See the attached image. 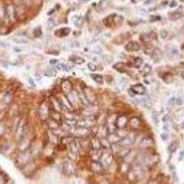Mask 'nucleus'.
I'll list each match as a JSON object with an SVG mask.
<instances>
[{
  "label": "nucleus",
  "mask_w": 184,
  "mask_h": 184,
  "mask_svg": "<svg viewBox=\"0 0 184 184\" xmlns=\"http://www.w3.org/2000/svg\"><path fill=\"white\" fill-rule=\"evenodd\" d=\"M61 87H62V90H63V93L64 94H67L69 91H71L72 89H73V87H72V84H71V82L69 81V80H64L63 82H62V85H61Z\"/></svg>",
  "instance_id": "obj_15"
},
{
  "label": "nucleus",
  "mask_w": 184,
  "mask_h": 184,
  "mask_svg": "<svg viewBox=\"0 0 184 184\" xmlns=\"http://www.w3.org/2000/svg\"><path fill=\"white\" fill-rule=\"evenodd\" d=\"M127 67H128V65H127L125 63H122V62L116 63V64L113 65V68L116 69L118 72H121V73H125V72H127Z\"/></svg>",
  "instance_id": "obj_18"
},
{
  "label": "nucleus",
  "mask_w": 184,
  "mask_h": 184,
  "mask_svg": "<svg viewBox=\"0 0 184 184\" xmlns=\"http://www.w3.org/2000/svg\"><path fill=\"white\" fill-rule=\"evenodd\" d=\"M162 79L164 80V82H166L167 84H170L173 82V76L170 73H166L162 76Z\"/></svg>",
  "instance_id": "obj_28"
},
{
  "label": "nucleus",
  "mask_w": 184,
  "mask_h": 184,
  "mask_svg": "<svg viewBox=\"0 0 184 184\" xmlns=\"http://www.w3.org/2000/svg\"><path fill=\"white\" fill-rule=\"evenodd\" d=\"M89 129H87V128H83V127H76V135L78 136H86L88 133Z\"/></svg>",
  "instance_id": "obj_24"
},
{
  "label": "nucleus",
  "mask_w": 184,
  "mask_h": 184,
  "mask_svg": "<svg viewBox=\"0 0 184 184\" xmlns=\"http://www.w3.org/2000/svg\"><path fill=\"white\" fill-rule=\"evenodd\" d=\"M56 24H57V22L54 19H50L48 20V28H49V30H52L54 27L56 26Z\"/></svg>",
  "instance_id": "obj_34"
},
{
  "label": "nucleus",
  "mask_w": 184,
  "mask_h": 184,
  "mask_svg": "<svg viewBox=\"0 0 184 184\" xmlns=\"http://www.w3.org/2000/svg\"><path fill=\"white\" fill-rule=\"evenodd\" d=\"M112 154L107 150V149H104V151H102V154H101V159H100V162L101 163V165L105 168V167H109L111 165V163L112 162Z\"/></svg>",
  "instance_id": "obj_2"
},
{
  "label": "nucleus",
  "mask_w": 184,
  "mask_h": 184,
  "mask_svg": "<svg viewBox=\"0 0 184 184\" xmlns=\"http://www.w3.org/2000/svg\"><path fill=\"white\" fill-rule=\"evenodd\" d=\"M181 14L179 12H172V13H169V18L172 19V20H176V19H179L181 18Z\"/></svg>",
  "instance_id": "obj_31"
},
{
  "label": "nucleus",
  "mask_w": 184,
  "mask_h": 184,
  "mask_svg": "<svg viewBox=\"0 0 184 184\" xmlns=\"http://www.w3.org/2000/svg\"><path fill=\"white\" fill-rule=\"evenodd\" d=\"M70 60H71L74 64H76V65H82V64L85 63V60H84L82 57L77 56V55H73V56H71V57H70Z\"/></svg>",
  "instance_id": "obj_27"
},
{
  "label": "nucleus",
  "mask_w": 184,
  "mask_h": 184,
  "mask_svg": "<svg viewBox=\"0 0 184 184\" xmlns=\"http://www.w3.org/2000/svg\"><path fill=\"white\" fill-rule=\"evenodd\" d=\"M143 64H144L143 59L140 58V57H137V58H135V59L133 60V66L134 68L139 69V68H141V66L143 65Z\"/></svg>",
  "instance_id": "obj_26"
},
{
  "label": "nucleus",
  "mask_w": 184,
  "mask_h": 184,
  "mask_svg": "<svg viewBox=\"0 0 184 184\" xmlns=\"http://www.w3.org/2000/svg\"><path fill=\"white\" fill-rule=\"evenodd\" d=\"M91 78L93 79L96 83L98 84H103L104 82V78L101 75H99V74H92L91 75Z\"/></svg>",
  "instance_id": "obj_25"
},
{
  "label": "nucleus",
  "mask_w": 184,
  "mask_h": 184,
  "mask_svg": "<svg viewBox=\"0 0 184 184\" xmlns=\"http://www.w3.org/2000/svg\"><path fill=\"white\" fill-rule=\"evenodd\" d=\"M160 137H161V139H162L163 141H166V140H168V133H161Z\"/></svg>",
  "instance_id": "obj_42"
},
{
  "label": "nucleus",
  "mask_w": 184,
  "mask_h": 184,
  "mask_svg": "<svg viewBox=\"0 0 184 184\" xmlns=\"http://www.w3.org/2000/svg\"><path fill=\"white\" fill-rule=\"evenodd\" d=\"M151 70H152L151 65H148V64H145V65H143V67L141 68L140 72H141V74H142L143 76H148V75L151 73Z\"/></svg>",
  "instance_id": "obj_22"
},
{
  "label": "nucleus",
  "mask_w": 184,
  "mask_h": 184,
  "mask_svg": "<svg viewBox=\"0 0 184 184\" xmlns=\"http://www.w3.org/2000/svg\"><path fill=\"white\" fill-rule=\"evenodd\" d=\"M136 158V152L132 150V151H129L125 156H124V160L126 162H132L133 160H134Z\"/></svg>",
  "instance_id": "obj_23"
},
{
  "label": "nucleus",
  "mask_w": 184,
  "mask_h": 184,
  "mask_svg": "<svg viewBox=\"0 0 184 184\" xmlns=\"http://www.w3.org/2000/svg\"><path fill=\"white\" fill-rule=\"evenodd\" d=\"M128 122V118L126 115H120L116 118L115 121V125L116 129H123Z\"/></svg>",
  "instance_id": "obj_7"
},
{
  "label": "nucleus",
  "mask_w": 184,
  "mask_h": 184,
  "mask_svg": "<svg viewBox=\"0 0 184 184\" xmlns=\"http://www.w3.org/2000/svg\"><path fill=\"white\" fill-rule=\"evenodd\" d=\"M159 34H160V37L162 39H166L168 37V31L166 30H161L160 32H159Z\"/></svg>",
  "instance_id": "obj_39"
},
{
  "label": "nucleus",
  "mask_w": 184,
  "mask_h": 184,
  "mask_svg": "<svg viewBox=\"0 0 184 184\" xmlns=\"http://www.w3.org/2000/svg\"><path fill=\"white\" fill-rule=\"evenodd\" d=\"M178 6V3L176 2V1H172L170 4H169V8H171V9H173V8H176Z\"/></svg>",
  "instance_id": "obj_43"
},
{
  "label": "nucleus",
  "mask_w": 184,
  "mask_h": 184,
  "mask_svg": "<svg viewBox=\"0 0 184 184\" xmlns=\"http://www.w3.org/2000/svg\"><path fill=\"white\" fill-rule=\"evenodd\" d=\"M181 77L184 79V70H183V71H182V73H181Z\"/></svg>",
  "instance_id": "obj_47"
},
{
  "label": "nucleus",
  "mask_w": 184,
  "mask_h": 184,
  "mask_svg": "<svg viewBox=\"0 0 184 184\" xmlns=\"http://www.w3.org/2000/svg\"><path fill=\"white\" fill-rule=\"evenodd\" d=\"M93 125H94V122L91 121H88V120H83V121L77 122V123H76L77 127H83V128H87V129H90Z\"/></svg>",
  "instance_id": "obj_17"
},
{
  "label": "nucleus",
  "mask_w": 184,
  "mask_h": 184,
  "mask_svg": "<svg viewBox=\"0 0 184 184\" xmlns=\"http://www.w3.org/2000/svg\"><path fill=\"white\" fill-rule=\"evenodd\" d=\"M58 62H59V61H58L57 59H51V60H50V64H51V65H57Z\"/></svg>",
  "instance_id": "obj_44"
},
{
  "label": "nucleus",
  "mask_w": 184,
  "mask_h": 184,
  "mask_svg": "<svg viewBox=\"0 0 184 184\" xmlns=\"http://www.w3.org/2000/svg\"><path fill=\"white\" fill-rule=\"evenodd\" d=\"M72 22H74L76 26H80L83 22V19L81 16H74L72 18Z\"/></svg>",
  "instance_id": "obj_30"
},
{
  "label": "nucleus",
  "mask_w": 184,
  "mask_h": 184,
  "mask_svg": "<svg viewBox=\"0 0 184 184\" xmlns=\"http://www.w3.org/2000/svg\"><path fill=\"white\" fill-rule=\"evenodd\" d=\"M150 38H151V36L149 35V34H147V33H144L143 35H141V40L145 42H147V41H150Z\"/></svg>",
  "instance_id": "obj_36"
},
{
  "label": "nucleus",
  "mask_w": 184,
  "mask_h": 184,
  "mask_svg": "<svg viewBox=\"0 0 184 184\" xmlns=\"http://www.w3.org/2000/svg\"><path fill=\"white\" fill-rule=\"evenodd\" d=\"M90 169L97 174H101L103 172L104 167L101 165V163L100 161H94V162H92V164L90 166Z\"/></svg>",
  "instance_id": "obj_9"
},
{
  "label": "nucleus",
  "mask_w": 184,
  "mask_h": 184,
  "mask_svg": "<svg viewBox=\"0 0 184 184\" xmlns=\"http://www.w3.org/2000/svg\"><path fill=\"white\" fill-rule=\"evenodd\" d=\"M175 99H176V98H171V99L168 101V103H169V104H175Z\"/></svg>",
  "instance_id": "obj_45"
},
{
  "label": "nucleus",
  "mask_w": 184,
  "mask_h": 184,
  "mask_svg": "<svg viewBox=\"0 0 184 184\" xmlns=\"http://www.w3.org/2000/svg\"><path fill=\"white\" fill-rule=\"evenodd\" d=\"M175 104H177V105H182L183 104V100L181 98H176L175 99Z\"/></svg>",
  "instance_id": "obj_41"
},
{
  "label": "nucleus",
  "mask_w": 184,
  "mask_h": 184,
  "mask_svg": "<svg viewBox=\"0 0 184 184\" xmlns=\"http://www.w3.org/2000/svg\"><path fill=\"white\" fill-rule=\"evenodd\" d=\"M103 147L101 146V142L99 137L92 139L90 142V150H102Z\"/></svg>",
  "instance_id": "obj_10"
},
{
  "label": "nucleus",
  "mask_w": 184,
  "mask_h": 184,
  "mask_svg": "<svg viewBox=\"0 0 184 184\" xmlns=\"http://www.w3.org/2000/svg\"><path fill=\"white\" fill-rule=\"evenodd\" d=\"M71 32V29L65 27V28H60L55 31V35L57 37H65L67 35H69V33Z\"/></svg>",
  "instance_id": "obj_16"
},
{
  "label": "nucleus",
  "mask_w": 184,
  "mask_h": 184,
  "mask_svg": "<svg viewBox=\"0 0 184 184\" xmlns=\"http://www.w3.org/2000/svg\"><path fill=\"white\" fill-rule=\"evenodd\" d=\"M180 127H181V128H182V129H183V130H184V122H182V123H181V125H180Z\"/></svg>",
  "instance_id": "obj_48"
},
{
  "label": "nucleus",
  "mask_w": 184,
  "mask_h": 184,
  "mask_svg": "<svg viewBox=\"0 0 184 184\" xmlns=\"http://www.w3.org/2000/svg\"><path fill=\"white\" fill-rule=\"evenodd\" d=\"M151 55H152L153 59H154L156 62H157V61H159V60L162 59V57H163V53H162L159 49L155 48V49L153 50V52L151 53Z\"/></svg>",
  "instance_id": "obj_21"
},
{
  "label": "nucleus",
  "mask_w": 184,
  "mask_h": 184,
  "mask_svg": "<svg viewBox=\"0 0 184 184\" xmlns=\"http://www.w3.org/2000/svg\"><path fill=\"white\" fill-rule=\"evenodd\" d=\"M153 144H154V141H153V139L151 137H145V138H143V139L141 140V142H140V147H142V148H149V147H152V146H153Z\"/></svg>",
  "instance_id": "obj_13"
},
{
  "label": "nucleus",
  "mask_w": 184,
  "mask_h": 184,
  "mask_svg": "<svg viewBox=\"0 0 184 184\" xmlns=\"http://www.w3.org/2000/svg\"><path fill=\"white\" fill-rule=\"evenodd\" d=\"M141 49V45L139 42L137 41H129L126 45H125V50L128 51V52H137Z\"/></svg>",
  "instance_id": "obj_8"
},
{
  "label": "nucleus",
  "mask_w": 184,
  "mask_h": 184,
  "mask_svg": "<svg viewBox=\"0 0 184 184\" xmlns=\"http://www.w3.org/2000/svg\"><path fill=\"white\" fill-rule=\"evenodd\" d=\"M41 33H42V31H41V28L40 26H38L37 28H35L34 30H33V35H34L35 38L41 37Z\"/></svg>",
  "instance_id": "obj_32"
},
{
  "label": "nucleus",
  "mask_w": 184,
  "mask_h": 184,
  "mask_svg": "<svg viewBox=\"0 0 184 184\" xmlns=\"http://www.w3.org/2000/svg\"><path fill=\"white\" fill-rule=\"evenodd\" d=\"M131 91L133 93L136 94V95H145L146 92H147V89L145 87V86L141 83H138V84H135V85H133L131 87H130Z\"/></svg>",
  "instance_id": "obj_5"
},
{
  "label": "nucleus",
  "mask_w": 184,
  "mask_h": 184,
  "mask_svg": "<svg viewBox=\"0 0 184 184\" xmlns=\"http://www.w3.org/2000/svg\"><path fill=\"white\" fill-rule=\"evenodd\" d=\"M140 125H141V121H140L139 118L133 117V118L130 119V126H131L132 129L135 130V129H137V128H139Z\"/></svg>",
  "instance_id": "obj_19"
},
{
  "label": "nucleus",
  "mask_w": 184,
  "mask_h": 184,
  "mask_svg": "<svg viewBox=\"0 0 184 184\" xmlns=\"http://www.w3.org/2000/svg\"><path fill=\"white\" fill-rule=\"evenodd\" d=\"M58 101H59L60 105H61V107H62L63 110H70L71 108H73V107L71 106L70 102L68 101V100H67V98L65 97V94H64L62 97L58 98Z\"/></svg>",
  "instance_id": "obj_12"
},
{
  "label": "nucleus",
  "mask_w": 184,
  "mask_h": 184,
  "mask_svg": "<svg viewBox=\"0 0 184 184\" xmlns=\"http://www.w3.org/2000/svg\"><path fill=\"white\" fill-rule=\"evenodd\" d=\"M68 149L69 152L73 155V156H77L80 150V144L76 140V139H72L68 144Z\"/></svg>",
  "instance_id": "obj_4"
},
{
  "label": "nucleus",
  "mask_w": 184,
  "mask_h": 184,
  "mask_svg": "<svg viewBox=\"0 0 184 184\" xmlns=\"http://www.w3.org/2000/svg\"><path fill=\"white\" fill-rule=\"evenodd\" d=\"M152 119H153V121H154V123H155L156 125H157L159 120H158V117H157V113L156 111L153 112V114H152Z\"/></svg>",
  "instance_id": "obj_37"
},
{
  "label": "nucleus",
  "mask_w": 184,
  "mask_h": 184,
  "mask_svg": "<svg viewBox=\"0 0 184 184\" xmlns=\"http://www.w3.org/2000/svg\"><path fill=\"white\" fill-rule=\"evenodd\" d=\"M178 147H179V143H178L177 141L171 142L170 145L168 146V151H169V153H174V152H176L177 149H178Z\"/></svg>",
  "instance_id": "obj_29"
},
{
  "label": "nucleus",
  "mask_w": 184,
  "mask_h": 184,
  "mask_svg": "<svg viewBox=\"0 0 184 184\" xmlns=\"http://www.w3.org/2000/svg\"><path fill=\"white\" fill-rule=\"evenodd\" d=\"M49 117L52 120H54L56 122H58V123H61L62 121H63V118H62V115L60 114V112L56 111H55V110H53L51 108H50V111H49Z\"/></svg>",
  "instance_id": "obj_11"
},
{
  "label": "nucleus",
  "mask_w": 184,
  "mask_h": 184,
  "mask_svg": "<svg viewBox=\"0 0 184 184\" xmlns=\"http://www.w3.org/2000/svg\"><path fill=\"white\" fill-rule=\"evenodd\" d=\"M49 104H50L51 107H52L51 109H53V110H55V111H59L63 110L62 107H61V105H60V102H59L58 99L55 98V97H52V98L50 99Z\"/></svg>",
  "instance_id": "obj_14"
},
{
  "label": "nucleus",
  "mask_w": 184,
  "mask_h": 184,
  "mask_svg": "<svg viewBox=\"0 0 184 184\" xmlns=\"http://www.w3.org/2000/svg\"><path fill=\"white\" fill-rule=\"evenodd\" d=\"M87 67H88V69H89L90 71H92V72L97 71V65H96L94 63H92V62H90V63L87 64Z\"/></svg>",
  "instance_id": "obj_35"
},
{
  "label": "nucleus",
  "mask_w": 184,
  "mask_h": 184,
  "mask_svg": "<svg viewBox=\"0 0 184 184\" xmlns=\"http://www.w3.org/2000/svg\"><path fill=\"white\" fill-rule=\"evenodd\" d=\"M49 111H50V104L47 103V101H44L40 105L39 108V115L42 120H46L49 117Z\"/></svg>",
  "instance_id": "obj_3"
},
{
  "label": "nucleus",
  "mask_w": 184,
  "mask_h": 184,
  "mask_svg": "<svg viewBox=\"0 0 184 184\" xmlns=\"http://www.w3.org/2000/svg\"><path fill=\"white\" fill-rule=\"evenodd\" d=\"M65 97L67 98V100H68V101L70 102V104H71V106L74 108V107H76L77 105H78V103H81L80 102V100H79V97H78V93L76 91V90H74V89H72L71 91H69L67 94H65Z\"/></svg>",
  "instance_id": "obj_1"
},
{
  "label": "nucleus",
  "mask_w": 184,
  "mask_h": 184,
  "mask_svg": "<svg viewBox=\"0 0 184 184\" xmlns=\"http://www.w3.org/2000/svg\"><path fill=\"white\" fill-rule=\"evenodd\" d=\"M92 52L95 54H101L102 52V50H101V47H100V46H95V47L92 49Z\"/></svg>",
  "instance_id": "obj_40"
},
{
  "label": "nucleus",
  "mask_w": 184,
  "mask_h": 184,
  "mask_svg": "<svg viewBox=\"0 0 184 184\" xmlns=\"http://www.w3.org/2000/svg\"><path fill=\"white\" fill-rule=\"evenodd\" d=\"M57 69L58 70H61V71H68L69 70V66H67L66 65L63 64V63H60V64H57Z\"/></svg>",
  "instance_id": "obj_33"
},
{
  "label": "nucleus",
  "mask_w": 184,
  "mask_h": 184,
  "mask_svg": "<svg viewBox=\"0 0 184 184\" xmlns=\"http://www.w3.org/2000/svg\"><path fill=\"white\" fill-rule=\"evenodd\" d=\"M134 142V139L133 137L130 136V134L128 133L127 136L123 137V138H121L120 141L118 142V144L122 147H131Z\"/></svg>",
  "instance_id": "obj_6"
},
{
  "label": "nucleus",
  "mask_w": 184,
  "mask_h": 184,
  "mask_svg": "<svg viewBox=\"0 0 184 184\" xmlns=\"http://www.w3.org/2000/svg\"><path fill=\"white\" fill-rule=\"evenodd\" d=\"M55 72H53V70L52 69H47L46 70V72L44 73V75L46 76H49V77H52V76H55Z\"/></svg>",
  "instance_id": "obj_38"
},
{
  "label": "nucleus",
  "mask_w": 184,
  "mask_h": 184,
  "mask_svg": "<svg viewBox=\"0 0 184 184\" xmlns=\"http://www.w3.org/2000/svg\"><path fill=\"white\" fill-rule=\"evenodd\" d=\"M139 1H141V0H132L133 3H137V2H139Z\"/></svg>",
  "instance_id": "obj_46"
},
{
  "label": "nucleus",
  "mask_w": 184,
  "mask_h": 184,
  "mask_svg": "<svg viewBox=\"0 0 184 184\" xmlns=\"http://www.w3.org/2000/svg\"><path fill=\"white\" fill-rule=\"evenodd\" d=\"M25 132H26V124H25L24 121H21L19 123V126H18V129H17V134L20 138H22L24 133H25Z\"/></svg>",
  "instance_id": "obj_20"
}]
</instances>
